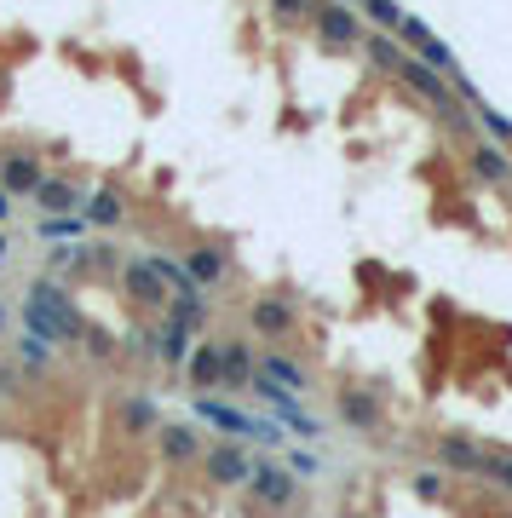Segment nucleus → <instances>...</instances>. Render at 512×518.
<instances>
[{"instance_id": "nucleus-24", "label": "nucleus", "mask_w": 512, "mask_h": 518, "mask_svg": "<svg viewBox=\"0 0 512 518\" xmlns=\"http://www.w3.org/2000/svg\"><path fill=\"white\" fill-rule=\"evenodd\" d=\"M484 478H495L501 490H512V449H484Z\"/></svg>"}, {"instance_id": "nucleus-16", "label": "nucleus", "mask_w": 512, "mask_h": 518, "mask_svg": "<svg viewBox=\"0 0 512 518\" xmlns=\"http://www.w3.org/2000/svg\"><path fill=\"white\" fill-rule=\"evenodd\" d=\"M0 184H6V191H35L41 184L35 155H6V162H0Z\"/></svg>"}, {"instance_id": "nucleus-14", "label": "nucleus", "mask_w": 512, "mask_h": 518, "mask_svg": "<svg viewBox=\"0 0 512 518\" xmlns=\"http://www.w3.org/2000/svg\"><path fill=\"white\" fill-rule=\"evenodd\" d=\"M127 294H133L138 306H162V300H167V294H162V277L150 271L144 259H138V265H127Z\"/></svg>"}, {"instance_id": "nucleus-6", "label": "nucleus", "mask_w": 512, "mask_h": 518, "mask_svg": "<svg viewBox=\"0 0 512 518\" xmlns=\"http://www.w3.org/2000/svg\"><path fill=\"white\" fill-rule=\"evenodd\" d=\"M312 12H317V29H322L329 46H351L357 41V12L346 6V0H312Z\"/></svg>"}, {"instance_id": "nucleus-2", "label": "nucleus", "mask_w": 512, "mask_h": 518, "mask_svg": "<svg viewBox=\"0 0 512 518\" xmlns=\"http://www.w3.org/2000/svg\"><path fill=\"white\" fill-rule=\"evenodd\" d=\"M247 495H254V507L283 513V507H293V495H300V478H293L283 461H265V466L247 473Z\"/></svg>"}, {"instance_id": "nucleus-22", "label": "nucleus", "mask_w": 512, "mask_h": 518, "mask_svg": "<svg viewBox=\"0 0 512 518\" xmlns=\"http://www.w3.org/2000/svg\"><path fill=\"white\" fill-rule=\"evenodd\" d=\"M121 427H127V432H150V427H156V403H150V398H127V403H121Z\"/></svg>"}, {"instance_id": "nucleus-17", "label": "nucleus", "mask_w": 512, "mask_h": 518, "mask_svg": "<svg viewBox=\"0 0 512 518\" xmlns=\"http://www.w3.org/2000/svg\"><path fill=\"white\" fill-rule=\"evenodd\" d=\"M184 369H191V386H219V345H196L191 357H184Z\"/></svg>"}, {"instance_id": "nucleus-4", "label": "nucleus", "mask_w": 512, "mask_h": 518, "mask_svg": "<svg viewBox=\"0 0 512 518\" xmlns=\"http://www.w3.org/2000/svg\"><path fill=\"white\" fill-rule=\"evenodd\" d=\"M397 35H403V46H409V52L421 58V64H432V70H438L443 81H449V75H461L455 52H449V46H443L438 35H432V29H426L421 18H409V12H403V29H397Z\"/></svg>"}, {"instance_id": "nucleus-20", "label": "nucleus", "mask_w": 512, "mask_h": 518, "mask_svg": "<svg viewBox=\"0 0 512 518\" xmlns=\"http://www.w3.org/2000/svg\"><path fill=\"white\" fill-rule=\"evenodd\" d=\"M403 58H409V52H403V41H392L386 29H380V35H368V64H375V70H397Z\"/></svg>"}, {"instance_id": "nucleus-12", "label": "nucleus", "mask_w": 512, "mask_h": 518, "mask_svg": "<svg viewBox=\"0 0 512 518\" xmlns=\"http://www.w3.org/2000/svg\"><path fill=\"white\" fill-rule=\"evenodd\" d=\"M219 386H254V357H247V345H219Z\"/></svg>"}, {"instance_id": "nucleus-28", "label": "nucleus", "mask_w": 512, "mask_h": 518, "mask_svg": "<svg viewBox=\"0 0 512 518\" xmlns=\"http://www.w3.org/2000/svg\"><path fill=\"white\" fill-rule=\"evenodd\" d=\"M414 495L438 501V495H443V478H438V473H421V478H414Z\"/></svg>"}, {"instance_id": "nucleus-29", "label": "nucleus", "mask_w": 512, "mask_h": 518, "mask_svg": "<svg viewBox=\"0 0 512 518\" xmlns=\"http://www.w3.org/2000/svg\"><path fill=\"white\" fill-rule=\"evenodd\" d=\"M276 12H283V18H305V12H312V0H271Z\"/></svg>"}, {"instance_id": "nucleus-31", "label": "nucleus", "mask_w": 512, "mask_h": 518, "mask_svg": "<svg viewBox=\"0 0 512 518\" xmlns=\"http://www.w3.org/2000/svg\"><path fill=\"white\" fill-rule=\"evenodd\" d=\"M0 254H6V237H0Z\"/></svg>"}, {"instance_id": "nucleus-9", "label": "nucleus", "mask_w": 512, "mask_h": 518, "mask_svg": "<svg viewBox=\"0 0 512 518\" xmlns=\"http://www.w3.org/2000/svg\"><path fill=\"white\" fill-rule=\"evenodd\" d=\"M29 196L41 202V213H75V208H81V191H75L70 179H46V173H41V184Z\"/></svg>"}, {"instance_id": "nucleus-1", "label": "nucleus", "mask_w": 512, "mask_h": 518, "mask_svg": "<svg viewBox=\"0 0 512 518\" xmlns=\"http://www.w3.org/2000/svg\"><path fill=\"white\" fill-rule=\"evenodd\" d=\"M23 323H29V334L46 340V345H58V340H81L87 334V317L75 311V300L58 282H35V288L23 294Z\"/></svg>"}, {"instance_id": "nucleus-32", "label": "nucleus", "mask_w": 512, "mask_h": 518, "mask_svg": "<svg viewBox=\"0 0 512 518\" xmlns=\"http://www.w3.org/2000/svg\"><path fill=\"white\" fill-rule=\"evenodd\" d=\"M0 328H6V317H0Z\"/></svg>"}, {"instance_id": "nucleus-3", "label": "nucleus", "mask_w": 512, "mask_h": 518, "mask_svg": "<svg viewBox=\"0 0 512 518\" xmlns=\"http://www.w3.org/2000/svg\"><path fill=\"white\" fill-rule=\"evenodd\" d=\"M196 415L201 420H213L219 432H230V438H259V444H276V420H254V415H242V410H230V403H219V398H196Z\"/></svg>"}, {"instance_id": "nucleus-19", "label": "nucleus", "mask_w": 512, "mask_h": 518, "mask_svg": "<svg viewBox=\"0 0 512 518\" xmlns=\"http://www.w3.org/2000/svg\"><path fill=\"white\" fill-rule=\"evenodd\" d=\"M162 357L167 363H184V357H191V323H184L179 311H173V323L162 328Z\"/></svg>"}, {"instance_id": "nucleus-23", "label": "nucleus", "mask_w": 512, "mask_h": 518, "mask_svg": "<svg viewBox=\"0 0 512 518\" xmlns=\"http://www.w3.org/2000/svg\"><path fill=\"white\" fill-rule=\"evenodd\" d=\"M363 12L375 18V29H386V35H397V29H403V6H397V0H363Z\"/></svg>"}, {"instance_id": "nucleus-25", "label": "nucleus", "mask_w": 512, "mask_h": 518, "mask_svg": "<svg viewBox=\"0 0 512 518\" xmlns=\"http://www.w3.org/2000/svg\"><path fill=\"white\" fill-rule=\"evenodd\" d=\"M75 231H81V219H75V213H46L41 219V242H64V237H75Z\"/></svg>"}, {"instance_id": "nucleus-26", "label": "nucleus", "mask_w": 512, "mask_h": 518, "mask_svg": "<svg viewBox=\"0 0 512 518\" xmlns=\"http://www.w3.org/2000/svg\"><path fill=\"white\" fill-rule=\"evenodd\" d=\"M472 104H478V99H472ZM472 116H478V121H484V127L495 133V145H512V121L501 116V109H489V104H478V109H472Z\"/></svg>"}, {"instance_id": "nucleus-18", "label": "nucleus", "mask_w": 512, "mask_h": 518, "mask_svg": "<svg viewBox=\"0 0 512 518\" xmlns=\"http://www.w3.org/2000/svg\"><path fill=\"white\" fill-rule=\"evenodd\" d=\"M184 271H191V282H219L225 277V254H219V248H191Z\"/></svg>"}, {"instance_id": "nucleus-15", "label": "nucleus", "mask_w": 512, "mask_h": 518, "mask_svg": "<svg viewBox=\"0 0 512 518\" xmlns=\"http://www.w3.org/2000/svg\"><path fill=\"white\" fill-rule=\"evenodd\" d=\"M162 432V455H167V461H196V455H201V438L191 432V427H156Z\"/></svg>"}, {"instance_id": "nucleus-8", "label": "nucleus", "mask_w": 512, "mask_h": 518, "mask_svg": "<svg viewBox=\"0 0 512 518\" xmlns=\"http://www.w3.org/2000/svg\"><path fill=\"white\" fill-rule=\"evenodd\" d=\"M467 167H472L484 184H512V155H507L501 145H472V150H467Z\"/></svg>"}, {"instance_id": "nucleus-30", "label": "nucleus", "mask_w": 512, "mask_h": 518, "mask_svg": "<svg viewBox=\"0 0 512 518\" xmlns=\"http://www.w3.org/2000/svg\"><path fill=\"white\" fill-rule=\"evenodd\" d=\"M12 213V191H6V184H0V219H6Z\"/></svg>"}, {"instance_id": "nucleus-21", "label": "nucleus", "mask_w": 512, "mask_h": 518, "mask_svg": "<svg viewBox=\"0 0 512 518\" xmlns=\"http://www.w3.org/2000/svg\"><path fill=\"white\" fill-rule=\"evenodd\" d=\"M81 208H87V219H92V225H116V219L127 213V208H121V196H116V191H98V196H87Z\"/></svg>"}, {"instance_id": "nucleus-5", "label": "nucleus", "mask_w": 512, "mask_h": 518, "mask_svg": "<svg viewBox=\"0 0 512 518\" xmlns=\"http://www.w3.org/2000/svg\"><path fill=\"white\" fill-rule=\"evenodd\" d=\"M254 386L259 391H312V374H305V363H293V357H283V352H271V357H259L254 363Z\"/></svg>"}, {"instance_id": "nucleus-7", "label": "nucleus", "mask_w": 512, "mask_h": 518, "mask_svg": "<svg viewBox=\"0 0 512 518\" xmlns=\"http://www.w3.org/2000/svg\"><path fill=\"white\" fill-rule=\"evenodd\" d=\"M208 478L213 484H247V473H254V461H247V449L242 444H219V449H208Z\"/></svg>"}, {"instance_id": "nucleus-13", "label": "nucleus", "mask_w": 512, "mask_h": 518, "mask_svg": "<svg viewBox=\"0 0 512 518\" xmlns=\"http://www.w3.org/2000/svg\"><path fill=\"white\" fill-rule=\"evenodd\" d=\"M438 455H443V466H455V473H484V449L467 444V438H443Z\"/></svg>"}, {"instance_id": "nucleus-10", "label": "nucleus", "mask_w": 512, "mask_h": 518, "mask_svg": "<svg viewBox=\"0 0 512 518\" xmlns=\"http://www.w3.org/2000/svg\"><path fill=\"white\" fill-rule=\"evenodd\" d=\"M340 415H346L357 432H375V427H380V403L368 398L363 386H346V391H340Z\"/></svg>"}, {"instance_id": "nucleus-27", "label": "nucleus", "mask_w": 512, "mask_h": 518, "mask_svg": "<svg viewBox=\"0 0 512 518\" xmlns=\"http://www.w3.org/2000/svg\"><path fill=\"white\" fill-rule=\"evenodd\" d=\"M18 352H23V357H29L35 369H46V363H52V352H46V340H35V334H29V340H18Z\"/></svg>"}, {"instance_id": "nucleus-11", "label": "nucleus", "mask_w": 512, "mask_h": 518, "mask_svg": "<svg viewBox=\"0 0 512 518\" xmlns=\"http://www.w3.org/2000/svg\"><path fill=\"white\" fill-rule=\"evenodd\" d=\"M247 323H254V334H265V340H283L288 328H293V311L283 300H254V311H247Z\"/></svg>"}]
</instances>
